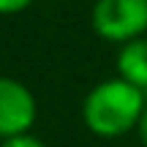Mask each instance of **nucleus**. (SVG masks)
Here are the masks:
<instances>
[{
    "mask_svg": "<svg viewBox=\"0 0 147 147\" xmlns=\"http://www.w3.org/2000/svg\"><path fill=\"white\" fill-rule=\"evenodd\" d=\"M144 112H147L144 90L125 82L123 76H115L98 82L87 93L82 104V120L95 136L120 139L131 134L134 128L139 131Z\"/></svg>",
    "mask_w": 147,
    "mask_h": 147,
    "instance_id": "obj_1",
    "label": "nucleus"
},
{
    "mask_svg": "<svg viewBox=\"0 0 147 147\" xmlns=\"http://www.w3.org/2000/svg\"><path fill=\"white\" fill-rule=\"evenodd\" d=\"M93 30L112 44L142 38L147 33V0H95Z\"/></svg>",
    "mask_w": 147,
    "mask_h": 147,
    "instance_id": "obj_2",
    "label": "nucleus"
},
{
    "mask_svg": "<svg viewBox=\"0 0 147 147\" xmlns=\"http://www.w3.org/2000/svg\"><path fill=\"white\" fill-rule=\"evenodd\" d=\"M36 117H38V106L33 93L22 82L5 76L0 82V136L11 139L30 134Z\"/></svg>",
    "mask_w": 147,
    "mask_h": 147,
    "instance_id": "obj_3",
    "label": "nucleus"
},
{
    "mask_svg": "<svg viewBox=\"0 0 147 147\" xmlns=\"http://www.w3.org/2000/svg\"><path fill=\"white\" fill-rule=\"evenodd\" d=\"M117 76L147 90V38H136L120 47L117 52Z\"/></svg>",
    "mask_w": 147,
    "mask_h": 147,
    "instance_id": "obj_4",
    "label": "nucleus"
},
{
    "mask_svg": "<svg viewBox=\"0 0 147 147\" xmlns=\"http://www.w3.org/2000/svg\"><path fill=\"white\" fill-rule=\"evenodd\" d=\"M0 147H47L38 136H33V134H22V136H11V139H3V144Z\"/></svg>",
    "mask_w": 147,
    "mask_h": 147,
    "instance_id": "obj_5",
    "label": "nucleus"
},
{
    "mask_svg": "<svg viewBox=\"0 0 147 147\" xmlns=\"http://www.w3.org/2000/svg\"><path fill=\"white\" fill-rule=\"evenodd\" d=\"M30 3H33V0H0V11H3L5 16H11V14H19V11H25Z\"/></svg>",
    "mask_w": 147,
    "mask_h": 147,
    "instance_id": "obj_6",
    "label": "nucleus"
},
{
    "mask_svg": "<svg viewBox=\"0 0 147 147\" xmlns=\"http://www.w3.org/2000/svg\"><path fill=\"white\" fill-rule=\"evenodd\" d=\"M139 139H142V144L147 147V112H144L142 123H139Z\"/></svg>",
    "mask_w": 147,
    "mask_h": 147,
    "instance_id": "obj_7",
    "label": "nucleus"
}]
</instances>
